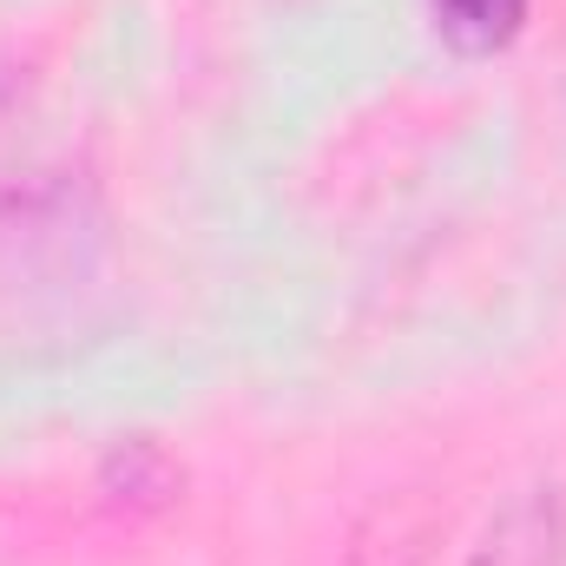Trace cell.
<instances>
[{
	"label": "cell",
	"instance_id": "3957f363",
	"mask_svg": "<svg viewBox=\"0 0 566 566\" xmlns=\"http://www.w3.org/2000/svg\"><path fill=\"white\" fill-rule=\"evenodd\" d=\"M428 13L454 53H501L527 27V0H428Z\"/></svg>",
	"mask_w": 566,
	"mask_h": 566
},
{
	"label": "cell",
	"instance_id": "6da1fadb",
	"mask_svg": "<svg viewBox=\"0 0 566 566\" xmlns=\"http://www.w3.org/2000/svg\"><path fill=\"white\" fill-rule=\"evenodd\" d=\"M566 560V501L554 488L521 494L481 541L474 566H560Z\"/></svg>",
	"mask_w": 566,
	"mask_h": 566
},
{
	"label": "cell",
	"instance_id": "7a4b0ae2",
	"mask_svg": "<svg viewBox=\"0 0 566 566\" xmlns=\"http://www.w3.org/2000/svg\"><path fill=\"white\" fill-rule=\"evenodd\" d=\"M178 488H185V474L171 468V454H165L158 441H119V448L106 454V468H99V494H106L113 507H126V514H158V507H171Z\"/></svg>",
	"mask_w": 566,
	"mask_h": 566
}]
</instances>
